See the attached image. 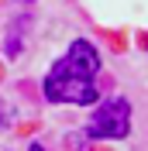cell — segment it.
<instances>
[{
    "label": "cell",
    "mask_w": 148,
    "mask_h": 151,
    "mask_svg": "<svg viewBox=\"0 0 148 151\" xmlns=\"http://www.w3.org/2000/svg\"><path fill=\"white\" fill-rule=\"evenodd\" d=\"M31 151H45V148H41V144H31Z\"/></svg>",
    "instance_id": "3957f363"
},
{
    "label": "cell",
    "mask_w": 148,
    "mask_h": 151,
    "mask_svg": "<svg viewBox=\"0 0 148 151\" xmlns=\"http://www.w3.org/2000/svg\"><path fill=\"white\" fill-rule=\"evenodd\" d=\"M100 55L90 41H73L45 76V96L52 103H96Z\"/></svg>",
    "instance_id": "6da1fadb"
},
{
    "label": "cell",
    "mask_w": 148,
    "mask_h": 151,
    "mask_svg": "<svg viewBox=\"0 0 148 151\" xmlns=\"http://www.w3.org/2000/svg\"><path fill=\"white\" fill-rule=\"evenodd\" d=\"M131 131V106L128 100H107L103 106H96L90 120V134L93 137H124Z\"/></svg>",
    "instance_id": "7a4b0ae2"
}]
</instances>
